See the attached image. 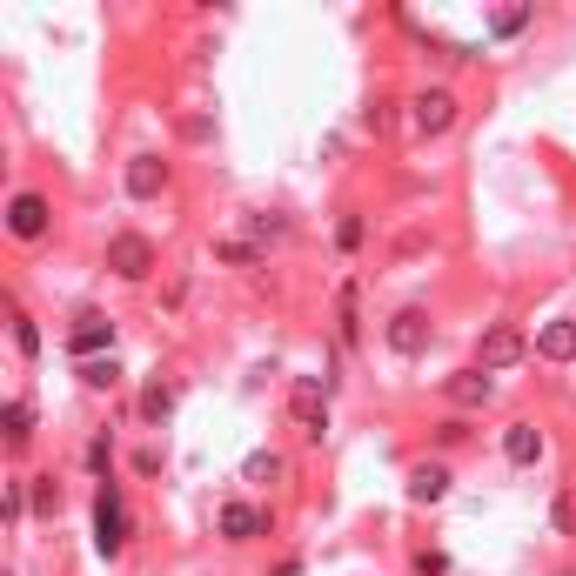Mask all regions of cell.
Masks as SVG:
<instances>
[{
	"instance_id": "obj_7",
	"label": "cell",
	"mask_w": 576,
	"mask_h": 576,
	"mask_svg": "<svg viewBox=\"0 0 576 576\" xmlns=\"http://www.w3.org/2000/svg\"><path fill=\"white\" fill-rule=\"evenodd\" d=\"M7 228H14L21 242H41L47 235V201L41 195H14L7 201Z\"/></svg>"
},
{
	"instance_id": "obj_10",
	"label": "cell",
	"mask_w": 576,
	"mask_h": 576,
	"mask_svg": "<svg viewBox=\"0 0 576 576\" xmlns=\"http://www.w3.org/2000/svg\"><path fill=\"white\" fill-rule=\"evenodd\" d=\"M161 188H168V161H161V155H134L128 161V195L134 201H155Z\"/></svg>"
},
{
	"instance_id": "obj_16",
	"label": "cell",
	"mask_w": 576,
	"mask_h": 576,
	"mask_svg": "<svg viewBox=\"0 0 576 576\" xmlns=\"http://www.w3.org/2000/svg\"><path fill=\"white\" fill-rule=\"evenodd\" d=\"M242 476H248V483H255V489H268V483H275V476H282V456H275V449H255V456H248V463H242Z\"/></svg>"
},
{
	"instance_id": "obj_28",
	"label": "cell",
	"mask_w": 576,
	"mask_h": 576,
	"mask_svg": "<svg viewBox=\"0 0 576 576\" xmlns=\"http://www.w3.org/2000/svg\"><path fill=\"white\" fill-rule=\"evenodd\" d=\"M563 576H576V570H563Z\"/></svg>"
},
{
	"instance_id": "obj_3",
	"label": "cell",
	"mask_w": 576,
	"mask_h": 576,
	"mask_svg": "<svg viewBox=\"0 0 576 576\" xmlns=\"http://www.w3.org/2000/svg\"><path fill=\"white\" fill-rule=\"evenodd\" d=\"M121 536H128L121 496H114V483H101V489H94V550H101V556H121Z\"/></svg>"
},
{
	"instance_id": "obj_23",
	"label": "cell",
	"mask_w": 576,
	"mask_h": 576,
	"mask_svg": "<svg viewBox=\"0 0 576 576\" xmlns=\"http://www.w3.org/2000/svg\"><path fill=\"white\" fill-rule=\"evenodd\" d=\"M27 510V496H21V483H7V489H0V516H7V523H14V516H21Z\"/></svg>"
},
{
	"instance_id": "obj_13",
	"label": "cell",
	"mask_w": 576,
	"mask_h": 576,
	"mask_svg": "<svg viewBox=\"0 0 576 576\" xmlns=\"http://www.w3.org/2000/svg\"><path fill=\"white\" fill-rule=\"evenodd\" d=\"M536 355H543V362H576V322H550V329H536Z\"/></svg>"
},
{
	"instance_id": "obj_8",
	"label": "cell",
	"mask_w": 576,
	"mask_h": 576,
	"mask_svg": "<svg viewBox=\"0 0 576 576\" xmlns=\"http://www.w3.org/2000/svg\"><path fill=\"white\" fill-rule=\"evenodd\" d=\"M503 456H510L516 469H536L543 463V429H536V422H510V429H503Z\"/></svg>"
},
{
	"instance_id": "obj_17",
	"label": "cell",
	"mask_w": 576,
	"mask_h": 576,
	"mask_svg": "<svg viewBox=\"0 0 576 576\" xmlns=\"http://www.w3.org/2000/svg\"><path fill=\"white\" fill-rule=\"evenodd\" d=\"M81 382H88V389H114V382H121L114 355H94V362H81Z\"/></svg>"
},
{
	"instance_id": "obj_15",
	"label": "cell",
	"mask_w": 576,
	"mask_h": 576,
	"mask_svg": "<svg viewBox=\"0 0 576 576\" xmlns=\"http://www.w3.org/2000/svg\"><path fill=\"white\" fill-rule=\"evenodd\" d=\"M175 416V389H168V382H148V389H141V422H168Z\"/></svg>"
},
{
	"instance_id": "obj_1",
	"label": "cell",
	"mask_w": 576,
	"mask_h": 576,
	"mask_svg": "<svg viewBox=\"0 0 576 576\" xmlns=\"http://www.w3.org/2000/svg\"><path fill=\"white\" fill-rule=\"evenodd\" d=\"M288 416H295L315 443H322V436H329V382H322V376H302L295 389H288Z\"/></svg>"
},
{
	"instance_id": "obj_22",
	"label": "cell",
	"mask_w": 576,
	"mask_h": 576,
	"mask_svg": "<svg viewBox=\"0 0 576 576\" xmlns=\"http://www.w3.org/2000/svg\"><path fill=\"white\" fill-rule=\"evenodd\" d=\"M14 342H21V355H41V329H34L21 309H14Z\"/></svg>"
},
{
	"instance_id": "obj_26",
	"label": "cell",
	"mask_w": 576,
	"mask_h": 576,
	"mask_svg": "<svg viewBox=\"0 0 576 576\" xmlns=\"http://www.w3.org/2000/svg\"><path fill=\"white\" fill-rule=\"evenodd\" d=\"M369 128L389 134V128H396V108H389V101H376V108H369Z\"/></svg>"
},
{
	"instance_id": "obj_6",
	"label": "cell",
	"mask_w": 576,
	"mask_h": 576,
	"mask_svg": "<svg viewBox=\"0 0 576 576\" xmlns=\"http://www.w3.org/2000/svg\"><path fill=\"white\" fill-rule=\"evenodd\" d=\"M416 128L422 134H449L456 128V94L449 88H422L416 94Z\"/></svg>"
},
{
	"instance_id": "obj_4",
	"label": "cell",
	"mask_w": 576,
	"mask_h": 576,
	"mask_svg": "<svg viewBox=\"0 0 576 576\" xmlns=\"http://www.w3.org/2000/svg\"><path fill=\"white\" fill-rule=\"evenodd\" d=\"M67 349L81 355V362H94V355H108V349H114V322H108L101 309H88L81 322H74V329H67Z\"/></svg>"
},
{
	"instance_id": "obj_19",
	"label": "cell",
	"mask_w": 576,
	"mask_h": 576,
	"mask_svg": "<svg viewBox=\"0 0 576 576\" xmlns=\"http://www.w3.org/2000/svg\"><path fill=\"white\" fill-rule=\"evenodd\" d=\"M34 496H27V503H34V516H54V503H61V483H54V476H34Z\"/></svg>"
},
{
	"instance_id": "obj_27",
	"label": "cell",
	"mask_w": 576,
	"mask_h": 576,
	"mask_svg": "<svg viewBox=\"0 0 576 576\" xmlns=\"http://www.w3.org/2000/svg\"><path fill=\"white\" fill-rule=\"evenodd\" d=\"M416 570H422V576H449V556H436V550H422V556H416Z\"/></svg>"
},
{
	"instance_id": "obj_5",
	"label": "cell",
	"mask_w": 576,
	"mask_h": 576,
	"mask_svg": "<svg viewBox=\"0 0 576 576\" xmlns=\"http://www.w3.org/2000/svg\"><path fill=\"white\" fill-rule=\"evenodd\" d=\"M510 362H523V335L496 322V329L476 342V369H489V376H496V369H510Z\"/></svg>"
},
{
	"instance_id": "obj_25",
	"label": "cell",
	"mask_w": 576,
	"mask_h": 576,
	"mask_svg": "<svg viewBox=\"0 0 576 576\" xmlns=\"http://www.w3.org/2000/svg\"><path fill=\"white\" fill-rule=\"evenodd\" d=\"M335 242H342V248H362V215H342V228H335Z\"/></svg>"
},
{
	"instance_id": "obj_21",
	"label": "cell",
	"mask_w": 576,
	"mask_h": 576,
	"mask_svg": "<svg viewBox=\"0 0 576 576\" xmlns=\"http://www.w3.org/2000/svg\"><path fill=\"white\" fill-rule=\"evenodd\" d=\"M550 523H556V530H563V536H576V489H563V496H556Z\"/></svg>"
},
{
	"instance_id": "obj_18",
	"label": "cell",
	"mask_w": 576,
	"mask_h": 576,
	"mask_svg": "<svg viewBox=\"0 0 576 576\" xmlns=\"http://www.w3.org/2000/svg\"><path fill=\"white\" fill-rule=\"evenodd\" d=\"M523 21H530V0H503V14L489 21V34H523Z\"/></svg>"
},
{
	"instance_id": "obj_9",
	"label": "cell",
	"mask_w": 576,
	"mask_h": 576,
	"mask_svg": "<svg viewBox=\"0 0 576 576\" xmlns=\"http://www.w3.org/2000/svg\"><path fill=\"white\" fill-rule=\"evenodd\" d=\"M443 389H449V402H456V409H483V402L496 396V382H489V369H456V376H449Z\"/></svg>"
},
{
	"instance_id": "obj_14",
	"label": "cell",
	"mask_w": 576,
	"mask_h": 576,
	"mask_svg": "<svg viewBox=\"0 0 576 576\" xmlns=\"http://www.w3.org/2000/svg\"><path fill=\"white\" fill-rule=\"evenodd\" d=\"M409 496H416V503H443L449 496V469L443 463H416L409 469Z\"/></svg>"
},
{
	"instance_id": "obj_20",
	"label": "cell",
	"mask_w": 576,
	"mask_h": 576,
	"mask_svg": "<svg viewBox=\"0 0 576 576\" xmlns=\"http://www.w3.org/2000/svg\"><path fill=\"white\" fill-rule=\"evenodd\" d=\"M27 429H34V409H27V402H7V443H27Z\"/></svg>"
},
{
	"instance_id": "obj_24",
	"label": "cell",
	"mask_w": 576,
	"mask_h": 576,
	"mask_svg": "<svg viewBox=\"0 0 576 576\" xmlns=\"http://www.w3.org/2000/svg\"><path fill=\"white\" fill-rule=\"evenodd\" d=\"M288 228H282V215H255V242H282Z\"/></svg>"
},
{
	"instance_id": "obj_2",
	"label": "cell",
	"mask_w": 576,
	"mask_h": 576,
	"mask_svg": "<svg viewBox=\"0 0 576 576\" xmlns=\"http://www.w3.org/2000/svg\"><path fill=\"white\" fill-rule=\"evenodd\" d=\"M108 268L114 275H121V282H148V275H155V248H148V235H114L108 242Z\"/></svg>"
},
{
	"instance_id": "obj_11",
	"label": "cell",
	"mask_w": 576,
	"mask_h": 576,
	"mask_svg": "<svg viewBox=\"0 0 576 576\" xmlns=\"http://www.w3.org/2000/svg\"><path fill=\"white\" fill-rule=\"evenodd\" d=\"M215 523H222L228 543H248V536H262V530H268V516L255 510V503H222V516H215Z\"/></svg>"
},
{
	"instance_id": "obj_12",
	"label": "cell",
	"mask_w": 576,
	"mask_h": 576,
	"mask_svg": "<svg viewBox=\"0 0 576 576\" xmlns=\"http://www.w3.org/2000/svg\"><path fill=\"white\" fill-rule=\"evenodd\" d=\"M422 342H429V315H422V309H402L396 322H389V349H402V355H416Z\"/></svg>"
}]
</instances>
